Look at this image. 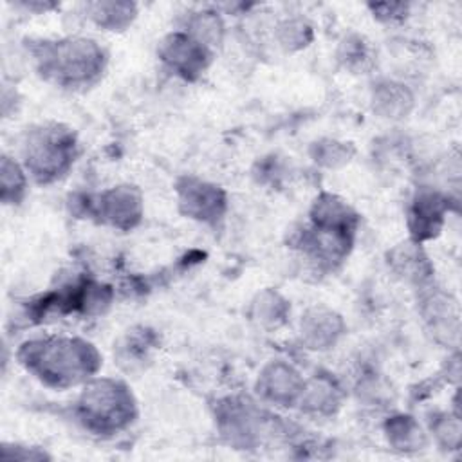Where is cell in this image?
<instances>
[{
    "label": "cell",
    "mask_w": 462,
    "mask_h": 462,
    "mask_svg": "<svg viewBox=\"0 0 462 462\" xmlns=\"http://www.w3.org/2000/svg\"><path fill=\"white\" fill-rule=\"evenodd\" d=\"M78 417L97 435L125 430L137 415V406L126 384L108 377L87 381L78 399Z\"/></svg>",
    "instance_id": "obj_3"
},
{
    "label": "cell",
    "mask_w": 462,
    "mask_h": 462,
    "mask_svg": "<svg viewBox=\"0 0 462 462\" xmlns=\"http://www.w3.org/2000/svg\"><path fill=\"white\" fill-rule=\"evenodd\" d=\"M175 191L179 211L188 218L217 224L226 213V191L213 182L197 177H182L177 180Z\"/></svg>",
    "instance_id": "obj_6"
},
{
    "label": "cell",
    "mask_w": 462,
    "mask_h": 462,
    "mask_svg": "<svg viewBox=\"0 0 462 462\" xmlns=\"http://www.w3.org/2000/svg\"><path fill=\"white\" fill-rule=\"evenodd\" d=\"M310 222L316 227L356 235L359 215L337 195L319 193L310 206Z\"/></svg>",
    "instance_id": "obj_13"
},
{
    "label": "cell",
    "mask_w": 462,
    "mask_h": 462,
    "mask_svg": "<svg viewBox=\"0 0 462 462\" xmlns=\"http://www.w3.org/2000/svg\"><path fill=\"white\" fill-rule=\"evenodd\" d=\"M388 262L399 276L420 287L431 278V265L420 251L419 244L413 240L392 249V253L388 254Z\"/></svg>",
    "instance_id": "obj_15"
},
{
    "label": "cell",
    "mask_w": 462,
    "mask_h": 462,
    "mask_svg": "<svg viewBox=\"0 0 462 462\" xmlns=\"http://www.w3.org/2000/svg\"><path fill=\"white\" fill-rule=\"evenodd\" d=\"M38 72L58 85H88L99 78L105 69L106 54L103 47L90 38L40 40L31 45Z\"/></svg>",
    "instance_id": "obj_2"
},
{
    "label": "cell",
    "mask_w": 462,
    "mask_h": 462,
    "mask_svg": "<svg viewBox=\"0 0 462 462\" xmlns=\"http://www.w3.org/2000/svg\"><path fill=\"white\" fill-rule=\"evenodd\" d=\"M289 312L287 301L271 289L262 291L256 300L253 301V318L262 325L269 328H276L282 323H285Z\"/></svg>",
    "instance_id": "obj_21"
},
{
    "label": "cell",
    "mask_w": 462,
    "mask_h": 462,
    "mask_svg": "<svg viewBox=\"0 0 462 462\" xmlns=\"http://www.w3.org/2000/svg\"><path fill=\"white\" fill-rule=\"evenodd\" d=\"M384 433L390 446L397 451H419L426 446V435L419 422L410 415L390 417L384 424Z\"/></svg>",
    "instance_id": "obj_17"
},
{
    "label": "cell",
    "mask_w": 462,
    "mask_h": 462,
    "mask_svg": "<svg viewBox=\"0 0 462 462\" xmlns=\"http://www.w3.org/2000/svg\"><path fill=\"white\" fill-rule=\"evenodd\" d=\"M372 110L384 119H402L413 108V94L411 90L399 81L383 79L377 81L372 88Z\"/></svg>",
    "instance_id": "obj_14"
},
{
    "label": "cell",
    "mask_w": 462,
    "mask_h": 462,
    "mask_svg": "<svg viewBox=\"0 0 462 462\" xmlns=\"http://www.w3.org/2000/svg\"><path fill=\"white\" fill-rule=\"evenodd\" d=\"M2 458L9 460H49L51 455L43 451L42 448L34 446H23V444H14V442H4L2 444Z\"/></svg>",
    "instance_id": "obj_26"
},
{
    "label": "cell",
    "mask_w": 462,
    "mask_h": 462,
    "mask_svg": "<svg viewBox=\"0 0 462 462\" xmlns=\"http://www.w3.org/2000/svg\"><path fill=\"white\" fill-rule=\"evenodd\" d=\"M25 170L40 184L63 177L76 157V135L58 123H45L31 128L22 144Z\"/></svg>",
    "instance_id": "obj_4"
},
{
    "label": "cell",
    "mask_w": 462,
    "mask_h": 462,
    "mask_svg": "<svg viewBox=\"0 0 462 462\" xmlns=\"http://www.w3.org/2000/svg\"><path fill=\"white\" fill-rule=\"evenodd\" d=\"M370 9L374 11V16H377L379 20H384V22L399 20V18L406 16V13H408L406 4H370Z\"/></svg>",
    "instance_id": "obj_27"
},
{
    "label": "cell",
    "mask_w": 462,
    "mask_h": 462,
    "mask_svg": "<svg viewBox=\"0 0 462 462\" xmlns=\"http://www.w3.org/2000/svg\"><path fill=\"white\" fill-rule=\"evenodd\" d=\"M159 58L184 79H197L209 65L211 52L186 32H171L159 43Z\"/></svg>",
    "instance_id": "obj_8"
},
{
    "label": "cell",
    "mask_w": 462,
    "mask_h": 462,
    "mask_svg": "<svg viewBox=\"0 0 462 462\" xmlns=\"http://www.w3.org/2000/svg\"><path fill=\"white\" fill-rule=\"evenodd\" d=\"M300 334L307 348L328 350L345 334V321L332 309L314 307L301 316Z\"/></svg>",
    "instance_id": "obj_12"
},
{
    "label": "cell",
    "mask_w": 462,
    "mask_h": 462,
    "mask_svg": "<svg viewBox=\"0 0 462 462\" xmlns=\"http://www.w3.org/2000/svg\"><path fill=\"white\" fill-rule=\"evenodd\" d=\"M16 357L27 372L54 388H69L88 381L101 365V356L92 343L63 336L25 341Z\"/></svg>",
    "instance_id": "obj_1"
},
{
    "label": "cell",
    "mask_w": 462,
    "mask_h": 462,
    "mask_svg": "<svg viewBox=\"0 0 462 462\" xmlns=\"http://www.w3.org/2000/svg\"><path fill=\"white\" fill-rule=\"evenodd\" d=\"M341 402V392L328 377H314L303 384L301 410L314 415H332Z\"/></svg>",
    "instance_id": "obj_16"
},
{
    "label": "cell",
    "mask_w": 462,
    "mask_h": 462,
    "mask_svg": "<svg viewBox=\"0 0 462 462\" xmlns=\"http://www.w3.org/2000/svg\"><path fill=\"white\" fill-rule=\"evenodd\" d=\"M27 189L25 170L9 155L0 162V197L4 204H18Z\"/></svg>",
    "instance_id": "obj_20"
},
{
    "label": "cell",
    "mask_w": 462,
    "mask_h": 462,
    "mask_svg": "<svg viewBox=\"0 0 462 462\" xmlns=\"http://www.w3.org/2000/svg\"><path fill=\"white\" fill-rule=\"evenodd\" d=\"M186 34L211 49L213 45H218L222 42L224 22L215 11H199L188 18Z\"/></svg>",
    "instance_id": "obj_19"
},
{
    "label": "cell",
    "mask_w": 462,
    "mask_h": 462,
    "mask_svg": "<svg viewBox=\"0 0 462 462\" xmlns=\"http://www.w3.org/2000/svg\"><path fill=\"white\" fill-rule=\"evenodd\" d=\"M337 58L350 70H365L370 63V47L361 36L352 34L339 43Z\"/></svg>",
    "instance_id": "obj_24"
},
{
    "label": "cell",
    "mask_w": 462,
    "mask_h": 462,
    "mask_svg": "<svg viewBox=\"0 0 462 462\" xmlns=\"http://www.w3.org/2000/svg\"><path fill=\"white\" fill-rule=\"evenodd\" d=\"M276 40L285 51H300L312 42V27L303 18H287L276 25Z\"/></svg>",
    "instance_id": "obj_23"
},
{
    "label": "cell",
    "mask_w": 462,
    "mask_h": 462,
    "mask_svg": "<svg viewBox=\"0 0 462 462\" xmlns=\"http://www.w3.org/2000/svg\"><path fill=\"white\" fill-rule=\"evenodd\" d=\"M90 20L106 31L126 29L137 14V7L132 2H92L87 4Z\"/></svg>",
    "instance_id": "obj_18"
},
{
    "label": "cell",
    "mask_w": 462,
    "mask_h": 462,
    "mask_svg": "<svg viewBox=\"0 0 462 462\" xmlns=\"http://www.w3.org/2000/svg\"><path fill=\"white\" fill-rule=\"evenodd\" d=\"M431 431L435 433L439 444L446 449H457L460 442V419L458 415H440L433 420Z\"/></svg>",
    "instance_id": "obj_25"
},
{
    "label": "cell",
    "mask_w": 462,
    "mask_h": 462,
    "mask_svg": "<svg viewBox=\"0 0 462 462\" xmlns=\"http://www.w3.org/2000/svg\"><path fill=\"white\" fill-rule=\"evenodd\" d=\"M303 377L285 361H271L263 366L256 381V392L269 402L291 408L300 402L303 392Z\"/></svg>",
    "instance_id": "obj_9"
},
{
    "label": "cell",
    "mask_w": 462,
    "mask_h": 462,
    "mask_svg": "<svg viewBox=\"0 0 462 462\" xmlns=\"http://www.w3.org/2000/svg\"><path fill=\"white\" fill-rule=\"evenodd\" d=\"M448 211V199L433 189H419L410 204L408 227L411 240L420 244L439 235Z\"/></svg>",
    "instance_id": "obj_10"
},
{
    "label": "cell",
    "mask_w": 462,
    "mask_h": 462,
    "mask_svg": "<svg viewBox=\"0 0 462 462\" xmlns=\"http://www.w3.org/2000/svg\"><path fill=\"white\" fill-rule=\"evenodd\" d=\"M83 208L87 215L99 217V220L116 229L130 231L143 218V195L135 186L121 184L94 199L87 197Z\"/></svg>",
    "instance_id": "obj_5"
},
{
    "label": "cell",
    "mask_w": 462,
    "mask_h": 462,
    "mask_svg": "<svg viewBox=\"0 0 462 462\" xmlns=\"http://www.w3.org/2000/svg\"><path fill=\"white\" fill-rule=\"evenodd\" d=\"M356 150L350 143H343L337 139H319L310 144V157L316 164L336 170L348 164L354 157Z\"/></svg>",
    "instance_id": "obj_22"
},
{
    "label": "cell",
    "mask_w": 462,
    "mask_h": 462,
    "mask_svg": "<svg viewBox=\"0 0 462 462\" xmlns=\"http://www.w3.org/2000/svg\"><path fill=\"white\" fill-rule=\"evenodd\" d=\"M420 316L433 337L444 345L458 341V309L444 292L428 289L420 296Z\"/></svg>",
    "instance_id": "obj_11"
},
{
    "label": "cell",
    "mask_w": 462,
    "mask_h": 462,
    "mask_svg": "<svg viewBox=\"0 0 462 462\" xmlns=\"http://www.w3.org/2000/svg\"><path fill=\"white\" fill-rule=\"evenodd\" d=\"M251 402L229 399L218 408V426L224 437L233 446L251 448L260 440V433H265L273 420H265Z\"/></svg>",
    "instance_id": "obj_7"
}]
</instances>
